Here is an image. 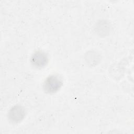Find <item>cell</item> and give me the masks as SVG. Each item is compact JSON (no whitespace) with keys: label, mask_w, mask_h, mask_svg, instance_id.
Returning <instances> with one entry per match:
<instances>
[{"label":"cell","mask_w":134,"mask_h":134,"mask_svg":"<svg viewBox=\"0 0 134 134\" xmlns=\"http://www.w3.org/2000/svg\"><path fill=\"white\" fill-rule=\"evenodd\" d=\"M62 84V80L59 76L51 75L45 80L43 84V88L46 93L53 94L60 90Z\"/></svg>","instance_id":"obj_1"},{"label":"cell","mask_w":134,"mask_h":134,"mask_svg":"<svg viewBox=\"0 0 134 134\" xmlns=\"http://www.w3.org/2000/svg\"><path fill=\"white\" fill-rule=\"evenodd\" d=\"M26 111L23 107L16 105L13 107L9 111L8 117L10 121L17 123L21 121L25 117Z\"/></svg>","instance_id":"obj_2"},{"label":"cell","mask_w":134,"mask_h":134,"mask_svg":"<svg viewBox=\"0 0 134 134\" xmlns=\"http://www.w3.org/2000/svg\"><path fill=\"white\" fill-rule=\"evenodd\" d=\"M48 60V56L46 53L41 51H38L35 52L32 55L31 62L35 68H42L47 64Z\"/></svg>","instance_id":"obj_3"},{"label":"cell","mask_w":134,"mask_h":134,"mask_svg":"<svg viewBox=\"0 0 134 134\" xmlns=\"http://www.w3.org/2000/svg\"><path fill=\"white\" fill-rule=\"evenodd\" d=\"M86 59H87L88 62L90 63H97L98 60H99V58L98 57V54H96V52H89L87 53Z\"/></svg>","instance_id":"obj_4"}]
</instances>
